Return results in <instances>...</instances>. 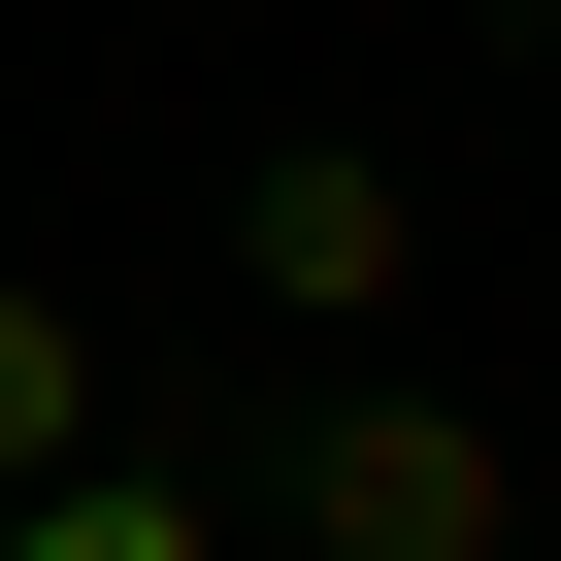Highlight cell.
<instances>
[{"instance_id":"3957f363","label":"cell","mask_w":561,"mask_h":561,"mask_svg":"<svg viewBox=\"0 0 561 561\" xmlns=\"http://www.w3.org/2000/svg\"><path fill=\"white\" fill-rule=\"evenodd\" d=\"M0 561H231L165 462H34V495H0Z\"/></svg>"},{"instance_id":"8992f818","label":"cell","mask_w":561,"mask_h":561,"mask_svg":"<svg viewBox=\"0 0 561 561\" xmlns=\"http://www.w3.org/2000/svg\"><path fill=\"white\" fill-rule=\"evenodd\" d=\"M528 34H561V0H528Z\"/></svg>"},{"instance_id":"5b68a950","label":"cell","mask_w":561,"mask_h":561,"mask_svg":"<svg viewBox=\"0 0 561 561\" xmlns=\"http://www.w3.org/2000/svg\"><path fill=\"white\" fill-rule=\"evenodd\" d=\"M528 561H561V495H528Z\"/></svg>"},{"instance_id":"6da1fadb","label":"cell","mask_w":561,"mask_h":561,"mask_svg":"<svg viewBox=\"0 0 561 561\" xmlns=\"http://www.w3.org/2000/svg\"><path fill=\"white\" fill-rule=\"evenodd\" d=\"M298 561H528V462L462 430V397H298Z\"/></svg>"},{"instance_id":"7a4b0ae2","label":"cell","mask_w":561,"mask_h":561,"mask_svg":"<svg viewBox=\"0 0 561 561\" xmlns=\"http://www.w3.org/2000/svg\"><path fill=\"white\" fill-rule=\"evenodd\" d=\"M397 264H430V198H397L364 133H264V165H231V298H264V331H397Z\"/></svg>"},{"instance_id":"277c9868","label":"cell","mask_w":561,"mask_h":561,"mask_svg":"<svg viewBox=\"0 0 561 561\" xmlns=\"http://www.w3.org/2000/svg\"><path fill=\"white\" fill-rule=\"evenodd\" d=\"M34 462H100V331L34 298V264H0V495H34Z\"/></svg>"}]
</instances>
